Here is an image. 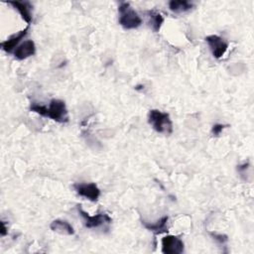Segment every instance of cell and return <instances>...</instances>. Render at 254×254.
<instances>
[{"instance_id":"cell-17","label":"cell","mask_w":254,"mask_h":254,"mask_svg":"<svg viewBox=\"0 0 254 254\" xmlns=\"http://www.w3.org/2000/svg\"><path fill=\"white\" fill-rule=\"evenodd\" d=\"M6 234H7V228H6V226H5L4 221H2V222H1V235L4 236V235H6Z\"/></svg>"},{"instance_id":"cell-13","label":"cell","mask_w":254,"mask_h":254,"mask_svg":"<svg viewBox=\"0 0 254 254\" xmlns=\"http://www.w3.org/2000/svg\"><path fill=\"white\" fill-rule=\"evenodd\" d=\"M51 229L55 232H58L60 234H64V235H73L74 234V229L71 226V224L69 222H67L66 220H63V219H56L54 220L51 225H50Z\"/></svg>"},{"instance_id":"cell-7","label":"cell","mask_w":254,"mask_h":254,"mask_svg":"<svg viewBox=\"0 0 254 254\" xmlns=\"http://www.w3.org/2000/svg\"><path fill=\"white\" fill-rule=\"evenodd\" d=\"M204 40L207 43L209 50L215 59L222 58L228 49L227 42H225L224 39L217 35L206 36Z\"/></svg>"},{"instance_id":"cell-2","label":"cell","mask_w":254,"mask_h":254,"mask_svg":"<svg viewBox=\"0 0 254 254\" xmlns=\"http://www.w3.org/2000/svg\"><path fill=\"white\" fill-rule=\"evenodd\" d=\"M118 23L125 30L137 29L142 24L139 14L132 8L129 2H121L118 6Z\"/></svg>"},{"instance_id":"cell-12","label":"cell","mask_w":254,"mask_h":254,"mask_svg":"<svg viewBox=\"0 0 254 254\" xmlns=\"http://www.w3.org/2000/svg\"><path fill=\"white\" fill-rule=\"evenodd\" d=\"M147 18H148V23L149 26L151 27V29L153 30V32L157 33L160 31L163 23H164V17L162 16V14L160 12H158L157 10H147L146 12Z\"/></svg>"},{"instance_id":"cell-14","label":"cell","mask_w":254,"mask_h":254,"mask_svg":"<svg viewBox=\"0 0 254 254\" xmlns=\"http://www.w3.org/2000/svg\"><path fill=\"white\" fill-rule=\"evenodd\" d=\"M193 8V4L188 0H171L169 9L174 13H186Z\"/></svg>"},{"instance_id":"cell-5","label":"cell","mask_w":254,"mask_h":254,"mask_svg":"<svg viewBox=\"0 0 254 254\" xmlns=\"http://www.w3.org/2000/svg\"><path fill=\"white\" fill-rule=\"evenodd\" d=\"M73 189L77 194L90 201H97L100 196V190L94 183L73 184Z\"/></svg>"},{"instance_id":"cell-3","label":"cell","mask_w":254,"mask_h":254,"mask_svg":"<svg viewBox=\"0 0 254 254\" xmlns=\"http://www.w3.org/2000/svg\"><path fill=\"white\" fill-rule=\"evenodd\" d=\"M148 122L152 128L160 134L170 135L173 133V122L167 112L151 109L148 114Z\"/></svg>"},{"instance_id":"cell-6","label":"cell","mask_w":254,"mask_h":254,"mask_svg":"<svg viewBox=\"0 0 254 254\" xmlns=\"http://www.w3.org/2000/svg\"><path fill=\"white\" fill-rule=\"evenodd\" d=\"M184 248L185 244L179 236L166 235L162 238V253L164 254H181Z\"/></svg>"},{"instance_id":"cell-1","label":"cell","mask_w":254,"mask_h":254,"mask_svg":"<svg viewBox=\"0 0 254 254\" xmlns=\"http://www.w3.org/2000/svg\"><path fill=\"white\" fill-rule=\"evenodd\" d=\"M30 111L48 117L58 123L68 122V112L65 103L61 99H52L48 106L32 103L30 105Z\"/></svg>"},{"instance_id":"cell-16","label":"cell","mask_w":254,"mask_h":254,"mask_svg":"<svg viewBox=\"0 0 254 254\" xmlns=\"http://www.w3.org/2000/svg\"><path fill=\"white\" fill-rule=\"evenodd\" d=\"M226 126H227V125L219 124V123L214 124V125L212 126V128H211V134H212L213 136H218Z\"/></svg>"},{"instance_id":"cell-15","label":"cell","mask_w":254,"mask_h":254,"mask_svg":"<svg viewBox=\"0 0 254 254\" xmlns=\"http://www.w3.org/2000/svg\"><path fill=\"white\" fill-rule=\"evenodd\" d=\"M210 236L220 245H224L227 241H228V237L225 234H221V233H215V232H209Z\"/></svg>"},{"instance_id":"cell-11","label":"cell","mask_w":254,"mask_h":254,"mask_svg":"<svg viewBox=\"0 0 254 254\" xmlns=\"http://www.w3.org/2000/svg\"><path fill=\"white\" fill-rule=\"evenodd\" d=\"M168 221H169V217L165 215L155 222L142 221V224L146 229L154 232L155 234H161L163 232L168 231Z\"/></svg>"},{"instance_id":"cell-4","label":"cell","mask_w":254,"mask_h":254,"mask_svg":"<svg viewBox=\"0 0 254 254\" xmlns=\"http://www.w3.org/2000/svg\"><path fill=\"white\" fill-rule=\"evenodd\" d=\"M77 211L83 220L84 226L87 228H98L104 224H109L112 221L111 217L104 212H99L95 215H89L79 206L77 207Z\"/></svg>"},{"instance_id":"cell-9","label":"cell","mask_w":254,"mask_h":254,"mask_svg":"<svg viewBox=\"0 0 254 254\" xmlns=\"http://www.w3.org/2000/svg\"><path fill=\"white\" fill-rule=\"evenodd\" d=\"M36 53V45L32 40H26L21 43L14 51L15 59L23 61L28 59L31 56H34Z\"/></svg>"},{"instance_id":"cell-8","label":"cell","mask_w":254,"mask_h":254,"mask_svg":"<svg viewBox=\"0 0 254 254\" xmlns=\"http://www.w3.org/2000/svg\"><path fill=\"white\" fill-rule=\"evenodd\" d=\"M8 4L11 5L14 9H16L19 12L22 19L28 25L31 24V22L33 20V13H32L33 6L30 2H28V1H9Z\"/></svg>"},{"instance_id":"cell-10","label":"cell","mask_w":254,"mask_h":254,"mask_svg":"<svg viewBox=\"0 0 254 254\" xmlns=\"http://www.w3.org/2000/svg\"><path fill=\"white\" fill-rule=\"evenodd\" d=\"M29 31V26L26 27L25 29L19 31L18 33L12 35L11 37H9L7 40L3 41L1 43V48L3 51H5L6 53H11L14 49H16L19 45V43L21 42L22 39H24V37L28 34Z\"/></svg>"}]
</instances>
